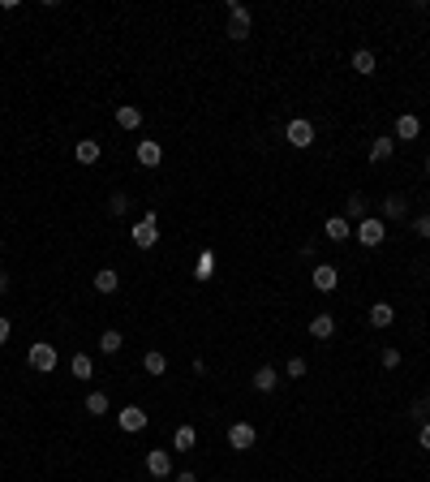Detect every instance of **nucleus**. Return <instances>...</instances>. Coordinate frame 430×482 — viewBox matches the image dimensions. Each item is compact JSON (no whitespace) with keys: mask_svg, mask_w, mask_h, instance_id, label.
Segmentation results:
<instances>
[{"mask_svg":"<svg viewBox=\"0 0 430 482\" xmlns=\"http://www.w3.org/2000/svg\"><path fill=\"white\" fill-rule=\"evenodd\" d=\"M26 362H30V366H35V371H39V375H52V371H56V362H60V358H56V345H47V341H39V345H30V353H26Z\"/></svg>","mask_w":430,"mask_h":482,"instance_id":"obj_1","label":"nucleus"},{"mask_svg":"<svg viewBox=\"0 0 430 482\" xmlns=\"http://www.w3.org/2000/svg\"><path fill=\"white\" fill-rule=\"evenodd\" d=\"M383 237H387V224L383 220H374V216H366L361 224H357V241L366 250H374V246H383Z\"/></svg>","mask_w":430,"mask_h":482,"instance_id":"obj_2","label":"nucleus"},{"mask_svg":"<svg viewBox=\"0 0 430 482\" xmlns=\"http://www.w3.org/2000/svg\"><path fill=\"white\" fill-rule=\"evenodd\" d=\"M155 241H159V216H155V211H147V220H138V224H134V246L151 250Z\"/></svg>","mask_w":430,"mask_h":482,"instance_id":"obj_3","label":"nucleus"},{"mask_svg":"<svg viewBox=\"0 0 430 482\" xmlns=\"http://www.w3.org/2000/svg\"><path fill=\"white\" fill-rule=\"evenodd\" d=\"M284 138H289V147H297V151H306L310 142H314V125L310 121H289V130H284Z\"/></svg>","mask_w":430,"mask_h":482,"instance_id":"obj_4","label":"nucleus"},{"mask_svg":"<svg viewBox=\"0 0 430 482\" xmlns=\"http://www.w3.org/2000/svg\"><path fill=\"white\" fill-rule=\"evenodd\" d=\"M254 439H259V431H254L250 422H232L228 426V448H237V452H250Z\"/></svg>","mask_w":430,"mask_h":482,"instance_id":"obj_5","label":"nucleus"},{"mask_svg":"<svg viewBox=\"0 0 430 482\" xmlns=\"http://www.w3.org/2000/svg\"><path fill=\"white\" fill-rule=\"evenodd\" d=\"M310 284L318 288V293H331V288H336V284H340V271H336V267H331V263H318V267L310 271Z\"/></svg>","mask_w":430,"mask_h":482,"instance_id":"obj_6","label":"nucleus"},{"mask_svg":"<svg viewBox=\"0 0 430 482\" xmlns=\"http://www.w3.org/2000/svg\"><path fill=\"white\" fill-rule=\"evenodd\" d=\"M147 474H151V478H168V474H172V452H164V448H151V452H147Z\"/></svg>","mask_w":430,"mask_h":482,"instance_id":"obj_7","label":"nucleus"},{"mask_svg":"<svg viewBox=\"0 0 430 482\" xmlns=\"http://www.w3.org/2000/svg\"><path fill=\"white\" fill-rule=\"evenodd\" d=\"M117 422H121V431H130V435H134V431L147 426V409H142V405H125L117 413Z\"/></svg>","mask_w":430,"mask_h":482,"instance_id":"obj_8","label":"nucleus"},{"mask_svg":"<svg viewBox=\"0 0 430 482\" xmlns=\"http://www.w3.org/2000/svg\"><path fill=\"white\" fill-rule=\"evenodd\" d=\"M134 155H138V164H142V168H155L159 159H164V151H159V142H151V138H142Z\"/></svg>","mask_w":430,"mask_h":482,"instance_id":"obj_9","label":"nucleus"},{"mask_svg":"<svg viewBox=\"0 0 430 482\" xmlns=\"http://www.w3.org/2000/svg\"><path fill=\"white\" fill-rule=\"evenodd\" d=\"M310 336H314V341H331V336H336V319H331V314H314L310 319Z\"/></svg>","mask_w":430,"mask_h":482,"instance_id":"obj_10","label":"nucleus"},{"mask_svg":"<svg viewBox=\"0 0 430 482\" xmlns=\"http://www.w3.org/2000/svg\"><path fill=\"white\" fill-rule=\"evenodd\" d=\"M366 319H370V328H392V323H396V310L387 306V301H374Z\"/></svg>","mask_w":430,"mask_h":482,"instance_id":"obj_11","label":"nucleus"},{"mask_svg":"<svg viewBox=\"0 0 430 482\" xmlns=\"http://www.w3.org/2000/svg\"><path fill=\"white\" fill-rule=\"evenodd\" d=\"M73 155H77V164H99V142H95V138H77Z\"/></svg>","mask_w":430,"mask_h":482,"instance_id":"obj_12","label":"nucleus"},{"mask_svg":"<svg viewBox=\"0 0 430 482\" xmlns=\"http://www.w3.org/2000/svg\"><path fill=\"white\" fill-rule=\"evenodd\" d=\"M276 383H280L276 366H259V371H254V388H259V392H276Z\"/></svg>","mask_w":430,"mask_h":482,"instance_id":"obj_13","label":"nucleus"},{"mask_svg":"<svg viewBox=\"0 0 430 482\" xmlns=\"http://www.w3.org/2000/svg\"><path fill=\"white\" fill-rule=\"evenodd\" d=\"M422 134V121L418 117H413V112H405V117L401 121H396V138H405V142H413V138H418Z\"/></svg>","mask_w":430,"mask_h":482,"instance_id":"obj_14","label":"nucleus"},{"mask_svg":"<svg viewBox=\"0 0 430 482\" xmlns=\"http://www.w3.org/2000/svg\"><path fill=\"white\" fill-rule=\"evenodd\" d=\"M323 233H327V241H348V233H353V229H348L344 216H331V220L323 224Z\"/></svg>","mask_w":430,"mask_h":482,"instance_id":"obj_15","label":"nucleus"},{"mask_svg":"<svg viewBox=\"0 0 430 482\" xmlns=\"http://www.w3.org/2000/svg\"><path fill=\"white\" fill-rule=\"evenodd\" d=\"M117 125H121V130H138V125H142V112H138L134 104H121V108H117Z\"/></svg>","mask_w":430,"mask_h":482,"instance_id":"obj_16","label":"nucleus"},{"mask_svg":"<svg viewBox=\"0 0 430 482\" xmlns=\"http://www.w3.org/2000/svg\"><path fill=\"white\" fill-rule=\"evenodd\" d=\"M142 371H147V375H164V371H168V358H164V353H159V349L142 353Z\"/></svg>","mask_w":430,"mask_h":482,"instance_id":"obj_17","label":"nucleus"},{"mask_svg":"<svg viewBox=\"0 0 430 482\" xmlns=\"http://www.w3.org/2000/svg\"><path fill=\"white\" fill-rule=\"evenodd\" d=\"M392 151H396V138H374L370 142V159H374V164H383V159H392Z\"/></svg>","mask_w":430,"mask_h":482,"instance_id":"obj_18","label":"nucleus"},{"mask_svg":"<svg viewBox=\"0 0 430 482\" xmlns=\"http://www.w3.org/2000/svg\"><path fill=\"white\" fill-rule=\"evenodd\" d=\"M95 288H99V293H117L121 288V276L112 267H104V271H95Z\"/></svg>","mask_w":430,"mask_h":482,"instance_id":"obj_19","label":"nucleus"},{"mask_svg":"<svg viewBox=\"0 0 430 482\" xmlns=\"http://www.w3.org/2000/svg\"><path fill=\"white\" fill-rule=\"evenodd\" d=\"M194 444H198V431H194V426H177V431H172V448H181V452H189Z\"/></svg>","mask_w":430,"mask_h":482,"instance_id":"obj_20","label":"nucleus"},{"mask_svg":"<svg viewBox=\"0 0 430 482\" xmlns=\"http://www.w3.org/2000/svg\"><path fill=\"white\" fill-rule=\"evenodd\" d=\"M69 371H73V379H91V375H95V362L86 358V353H73V362H69Z\"/></svg>","mask_w":430,"mask_h":482,"instance_id":"obj_21","label":"nucleus"},{"mask_svg":"<svg viewBox=\"0 0 430 482\" xmlns=\"http://www.w3.org/2000/svg\"><path fill=\"white\" fill-rule=\"evenodd\" d=\"M353 69L366 78V73H374V52H370V47H357V52H353Z\"/></svg>","mask_w":430,"mask_h":482,"instance_id":"obj_22","label":"nucleus"},{"mask_svg":"<svg viewBox=\"0 0 430 482\" xmlns=\"http://www.w3.org/2000/svg\"><path fill=\"white\" fill-rule=\"evenodd\" d=\"M383 216H387V220H405V216H409V203H405L401 194H392V198L383 203Z\"/></svg>","mask_w":430,"mask_h":482,"instance_id":"obj_23","label":"nucleus"},{"mask_svg":"<svg viewBox=\"0 0 430 482\" xmlns=\"http://www.w3.org/2000/svg\"><path fill=\"white\" fill-rule=\"evenodd\" d=\"M121 345H125V341H121V332H117V328H108V332L99 336V349L108 353V358H112V353H121Z\"/></svg>","mask_w":430,"mask_h":482,"instance_id":"obj_24","label":"nucleus"},{"mask_svg":"<svg viewBox=\"0 0 430 482\" xmlns=\"http://www.w3.org/2000/svg\"><path fill=\"white\" fill-rule=\"evenodd\" d=\"M86 413H91V417H104V413H108V396H104V392H91V396H86Z\"/></svg>","mask_w":430,"mask_h":482,"instance_id":"obj_25","label":"nucleus"},{"mask_svg":"<svg viewBox=\"0 0 430 482\" xmlns=\"http://www.w3.org/2000/svg\"><path fill=\"white\" fill-rule=\"evenodd\" d=\"M344 220H357V224L366 220V198H361V194H353V198H348V216H344Z\"/></svg>","mask_w":430,"mask_h":482,"instance_id":"obj_26","label":"nucleus"},{"mask_svg":"<svg viewBox=\"0 0 430 482\" xmlns=\"http://www.w3.org/2000/svg\"><path fill=\"white\" fill-rule=\"evenodd\" d=\"M108 211H112V216H125V211H130V194H121V190H117L112 203H108Z\"/></svg>","mask_w":430,"mask_h":482,"instance_id":"obj_27","label":"nucleus"},{"mask_svg":"<svg viewBox=\"0 0 430 482\" xmlns=\"http://www.w3.org/2000/svg\"><path fill=\"white\" fill-rule=\"evenodd\" d=\"M224 35H228V39H237V43H241V39H250V22H228V30H224Z\"/></svg>","mask_w":430,"mask_h":482,"instance_id":"obj_28","label":"nucleus"},{"mask_svg":"<svg viewBox=\"0 0 430 482\" xmlns=\"http://www.w3.org/2000/svg\"><path fill=\"white\" fill-rule=\"evenodd\" d=\"M228 13H232V22H254V18H250V9L241 5V0H228Z\"/></svg>","mask_w":430,"mask_h":482,"instance_id":"obj_29","label":"nucleus"},{"mask_svg":"<svg viewBox=\"0 0 430 482\" xmlns=\"http://www.w3.org/2000/svg\"><path fill=\"white\" fill-rule=\"evenodd\" d=\"M379 362H383L387 371H396V366H401V349H383V353H379Z\"/></svg>","mask_w":430,"mask_h":482,"instance_id":"obj_30","label":"nucleus"},{"mask_svg":"<svg viewBox=\"0 0 430 482\" xmlns=\"http://www.w3.org/2000/svg\"><path fill=\"white\" fill-rule=\"evenodd\" d=\"M413 233H418V237H430V211H422L418 220H413Z\"/></svg>","mask_w":430,"mask_h":482,"instance_id":"obj_31","label":"nucleus"},{"mask_svg":"<svg viewBox=\"0 0 430 482\" xmlns=\"http://www.w3.org/2000/svg\"><path fill=\"white\" fill-rule=\"evenodd\" d=\"M211 263H215L211 254H202V259H198V267H194V276H198V280H206V276H211Z\"/></svg>","mask_w":430,"mask_h":482,"instance_id":"obj_32","label":"nucleus"},{"mask_svg":"<svg viewBox=\"0 0 430 482\" xmlns=\"http://www.w3.org/2000/svg\"><path fill=\"white\" fill-rule=\"evenodd\" d=\"M306 375V358H289V379H301Z\"/></svg>","mask_w":430,"mask_h":482,"instance_id":"obj_33","label":"nucleus"},{"mask_svg":"<svg viewBox=\"0 0 430 482\" xmlns=\"http://www.w3.org/2000/svg\"><path fill=\"white\" fill-rule=\"evenodd\" d=\"M426 413H430V396H422V400H418V405H413V417H418V422H422V417H426Z\"/></svg>","mask_w":430,"mask_h":482,"instance_id":"obj_34","label":"nucleus"},{"mask_svg":"<svg viewBox=\"0 0 430 482\" xmlns=\"http://www.w3.org/2000/svg\"><path fill=\"white\" fill-rule=\"evenodd\" d=\"M418 444H422L426 452H430V422H422V426H418Z\"/></svg>","mask_w":430,"mask_h":482,"instance_id":"obj_35","label":"nucleus"},{"mask_svg":"<svg viewBox=\"0 0 430 482\" xmlns=\"http://www.w3.org/2000/svg\"><path fill=\"white\" fill-rule=\"evenodd\" d=\"M9 332H13V323H9V319H5V314H0V345H5V341H9Z\"/></svg>","mask_w":430,"mask_h":482,"instance_id":"obj_36","label":"nucleus"},{"mask_svg":"<svg viewBox=\"0 0 430 482\" xmlns=\"http://www.w3.org/2000/svg\"><path fill=\"white\" fill-rule=\"evenodd\" d=\"M9 293V271H0V297Z\"/></svg>","mask_w":430,"mask_h":482,"instance_id":"obj_37","label":"nucleus"},{"mask_svg":"<svg viewBox=\"0 0 430 482\" xmlns=\"http://www.w3.org/2000/svg\"><path fill=\"white\" fill-rule=\"evenodd\" d=\"M177 482H198V474H189V470H181V478Z\"/></svg>","mask_w":430,"mask_h":482,"instance_id":"obj_38","label":"nucleus"},{"mask_svg":"<svg viewBox=\"0 0 430 482\" xmlns=\"http://www.w3.org/2000/svg\"><path fill=\"white\" fill-rule=\"evenodd\" d=\"M426 172H430V155H426Z\"/></svg>","mask_w":430,"mask_h":482,"instance_id":"obj_39","label":"nucleus"}]
</instances>
